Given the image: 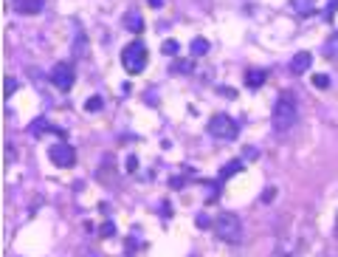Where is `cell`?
<instances>
[{"instance_id":"17","label":"cell","mask_w":338,"mask_h":257,"mask_svg":"<svg viewBox=\"0 0 338 257\" xmlns=\"http://www.w3.org/2000/svg\"><path fill=\"white\" fill-rule=\"evenodd\" d=\"M240 170H242V164H240V161H234V164L223 167V170H220V181H226V178H231V175H234V172H240Z\"/></svg>"},{"instance_id":"29","label":"cell","mask_w":338,"mask_h":257,"mask_svg":"<svg viewBox=\"0 0 338 257\" xmlns=\"http://www.w3.org/2000/svg\"><path fill=\"white\" fill-rule=\"evenodd\" d=\"M150 6H152V9H161V6H163V0H150Z\"/></svg>"},{"instance_id":"23","label":"cell","mask_w":338,"mask_h":257,"mask_svg":"<svg viewBox=\"0 0 338 257\" xmlns=\"http://www.w3.org/2000/svg\"><path fill=\"white\" fill-rule=\"evenodd\" d=\"M76 57H82L84 54V37H82V31H79V37H76V51H73Z\"/></svg>"},{"instance_id":"20","label":"cell","mask_w":338,"mask_h":257,"mask_svg":"<svg viewBox=\"0 0 338 257\" xmlns=\"http://www.w3.org/2000/svg\"><path fill=\"white\" fill-rule=\"evenodd\" d=\"M99 108H102V99H99V96H93V99L84 102V110H88V113H91V110H99Z\"/></svg>"},{"instance_id":"5","label":"cell","mask_w":338,"mask_h":257,"mask_svg":"<svg viewBox=\"0 0 338 257\" xmlns=\"http://www.w3.org/2000/svg\"><path fill=\"white\" fill-rule=\"evenodd\" d=\"M48 159L54 161L57 167L68 170V167H73V164H76V150H73V147L68 144V141H57V144H51Z\"/></svg>"},{"instance_id":"11","label":"cell","mask_w":338,"mask_h":257,"mask_svg":"<svg viewBox=\"0 0 338 257\" xmlns=\"http://www.w3.org/2000/svg\"><path fill=\"white\" fill-rule=\"evenodd\" d=\"M45 9L42 0H17V12L20 14H40Z\"/></svg>"},{"instance_id":"4","label":"cell","mask_w":338,"mask_h":257,"mask_svg":"<svg viewBox=\"0 0 338 257\" xmlns=\"http://www.w3.org/2000/svg\"><path fill=\"white\" fill-rule=\"evenodd\" d=\"M209 133L214 136L217 141H234L237 133H240V127H237V122L231 116H226V113H214V116L209 119Z\"/></svg>"},{"instance_id":"3","label":"cell","mask_w":338,"mask_h":257,"mask_svg":"<svg viewBox=\"0 0 338 257\" xmlns=\"http://www.w3.org/2000/svg\"><path fill=\"white\" fill-rule=\"evenodd\" d=\"M147 60H150V54H147V45L141 43V40H135V43L121 48V65H124L127 73H133V76L147 68Z\"/></svg>"},{"instance_id":"2","label":"cell","mask_w":338,"mask_h":257,"mask_svg":"<svg viewBox=\"0 0 338 257\" xmlns=\"http://www.w3.org/2000/svg\"><path fill=\"white\" fill-rule=\"evenodd\" d=\"M214 235H217L220 240H226V243H240L242 240V220L240 215L234 212H220L217 218H214Z\"/></svg>"},{"instance_id":"28","label":"cell","mask_w":338,"mask_h":257,"mask_svg":"<svg viewBox=\"0 0 338 257\" xmlns=\"http://www.w3.org/2000/svg\"><path fill=\"white\" fill-rule=\"evenodd\" d=\"M273 195H276V190H265V195H262V201H271Z\"/></svg>"},{"instance_id":"1","label":"cell","mask_w":338,"mask_h":257,"mask_svg":"<svg viewBox=\"0 0 338 257\" xmlns=\"http://www.w3.org/2000/svg\"><path fill=\"white\" fill-rule=\"evenodd\" d=\"M296 116H299V102H296L293 91H282L276 99V108H273V127L279 133H288L296 124Z\"/></svg>"},{"instance_id":"21","label":"cell","mask_w":338,"mask_h":257,"mask_svg":"<svg viewBox=\"0 0 338 257\" xmlns=\"http://www.w3.org/2000/svg\"><path fill=\"white\" fill-rule=\"evenodd\" d=\"M14 91H17V80H14V76H6V96H12Z\"/></svg>"},{"instance_id":"12","label":"cell","mask_w":338,"mask_h":257,"mask_svg":"<svg viewBox=\"0 0 338 257\" xmlns=\"http://www.w3.org/2000/svg\"><path fill=\"white\" fill-rule=\"evenodd\" d=\"M324 57L332 62V65H338V31L324 43Z\"/></svg>"},{"instance_id":"10","label":"cell","mask_w":338,"mask_h":257,"mask_svg":"<svg viewBox=\"0 0 338 257\" xmlns=\"http://www.w3.org/2000/svg\"><path fill=\"white\" fill-rule=\"evenodd\" d=\"M268 80V73L260 71V68H251V71H245V85L248 88H262Z\"/></svg>"},{"instance_id":"27","label":"cell","mask_w":338,"mask_h":257,"mask_svg":"<svg viewBox=\"0 0 338 257\" xmlns=\"http://www.w3.org/2000/svg\"><path fill=\"white\" fill-rule=\"evenodd\" d=\"M220 93H223V96H229V99H237V91H234V88H223Z\"/></svg>"},{"instance_id":"14","label":"cell","mask_w":338,"mask_h":257,"mask_svg":"<svg viewBox=\"0 0 338 257\" xmlns=\"http://www.w3.org/2000/svg\"><path fill=\"white\" fill-rule=\"evenodd\" d=\"M169 71L178 73V76H183V73H192V60H175Z\"/></svg>"},{"instance_id":"30","label":"cell","mask_w":338,"mask_h":257,"mask_svg":"<svg viewBox=\"0 0 338 257\" xmlns=\"http://www.w3.org/2000/svg\"><path fill=\"white\" fill-rule=\"evenodd\" d=\"M79 257H96V254H93V251H88V249H82V254H79Z\"/></svg>"},{"instance_id":"22","label":"cell","mask_w":338,"mask_h":257,"mask_svg":"<svg viewBox=\"0 0 338 257\" xmlns=\"http://www.w3.org/2000/svg\"><path fill=\"white\" fill-rule=\"evenodd\" d=\"M313 85H319V88H327V85H330V76H324V73H319V76H313Z\"/></svg>"},{"instance_id":"8","label":"cell","mask_w":338,"mask_h":257,"mask_svg":"<svg viewBox=\"0 0 338 257\" xmlns=\"http://www.w3.org/2000/svg\"><path fill=\"white\" fill-rule=\"evenodd\" d=\"M121 25H124L127 31H133V34H141V31H144V17H141L138 9H127L124 17H121Z\"/></svg>"},{"instance_id":"6","label":"cell","mask_w":338,"mask_h":257,"mask_svg":"<svg viewBox=\"0 0 338 257\" xmlns=\"http://www.w3.org/2000/svg\"><path fill=\"white\" fill-rule=\"evenodd\" d=\"M73 80H76V73H73V68L68 65V62H57L54 71H51V82H54L60 91H71Z\"/></svg>"},{"instance_id":"16","label":"cell","mask_w":338,"mask_h":257,"mask_svg":"<svg viewBox=\"0 0 338 257\" xmlns=\"http://www.w3.org/2000/svg\"><path fill=\"white\" fill-rule=\"evenodd\" d=\"M48 130H54V127H51L45 119H37V122L29 127V133H31V136H40V133H48Z\"/></svg>"},{"instance_id":"26","label":"cell","mask_w":338,"mask_h":257,"mask_svg":"<svg viewBox=\"0 0 338 257\" xmlns=\"http://www.w3.org/2000/svg\"><path fill=\"white\" fill-rule=\"evenodd\" d=\"M127 170H130V172L138 170V159H127Z\"/></svg>"},{"instance_id":"18","label":"cell","mask_w":338,"mask_h":257,"mask_svg":"<svg viewBox=\"0 0 338 257\" xmlns=\"http://www.w3.org/2000/svg\"><path fill=\"white\" fill-rule=\"evenodd\" d=\"M99 235H102V238H113V235H116V223H113V220H107V223H102V229H99Z\"/></svg>"},{"instance_id":"25","label":"cell","mask_w":338,"mask_h":257,"mask_svg":"<svg viewBox=\"0 0 338 257\" xmlns=\"http://www.w3.org/2000/svg\"><path fill=\"white\" fill-rule=\"evenodd\" d=\"M242 156H245V159H257V147H245V150H242Z\"/></svg>"},{"instance_id":"24","label":"cell","mask_w":338,"mask_h":257,"mask_svg":"<svg viewBox=\"0 0 338 257\" xmlns=\"http://www.w3.org/2000/svg\"><path fill=\"white\" fill-rule=\"evenodd\" d=\"M335 9H338V0H330V3H327V12H324V17H327V20H332Z\"/></svg>"},{"instance_id":"31","label":"cell","mask_w":338,"mask_h":257,"mask_svg":"<svg viewBox=\"0 0 338 257\" xmlns=\"http://www.w3.org/2000/svg\"><path fill=\"white\" fill-rule=\"evenodd\" d=\"M335 235H338V215H335Z\"/></svg>"},{"instance_id":"7","label":"cell","mask_w":338,"mask_h":257,"mask_svg":"<svg viewBox=\"0 0 338 257\" xmlns=\"http://www.w3.org/2000/svg\"><path fill=\"white\" fill-rule=\"evenodd\" d=\"M310 65H313V54H310V51H299V54H293V60H290V73H293V76H302L304 71H310Z\"/></svg>"},{"instance_id":"9","label":"cell","mask_w":338,"mask_h":257,"mask_svg":"<svg viewBox=\"0 0 338 257\" xmlns=\"http://www.w3.org/2000/svg\"><path fill=\"white\" fill-rule=\"evenodd\" d=\"M290 9H293L299 17H310L316 12V0H290Z\"/></svg>"},{"instance_id":"32","label":"cell","mask_w":338,"mask_h":257,"mask_svg":"<svg viewBox=\"0 0 338 257\" xmlns=\"http://www.w3.org/2000/svg\"><path fill=\"white\" fill-rule=\"evenodd\" d=\"M189 257H200V254H189Z\"/></svg>"},{"instance_id":"15","label":"cell","mask_w":338,"mask_h":257,"mask_svg":"<svg viewBox=\"0 0 338 257\" xmlns=\"http://www.w3.org/2000/svg\"><path fill=\"white\" fill-rule=\"evenodd\" d=\"M161 51H163L166 57H178V54H181V45H178V40H163Z\"/></svg>"},{"instance_id":"19","label":"cell","mask_w":338,"mask_h":257,"mask_svg":"<svg viewBox=\"0 0 338 257\" xmlns=\"http://www.w3.org/2000/svg\"><path fill=\"white\" fill-rule=\"evenodd\" d=\"M194 223H198V226H200V229H203V226H214V220H211V218H209V215H203V212H200V215H198V218H194Z\"/></svg>"},{"instance_id":"13","label":"cell","mask_w":338,"mask_h":257,"mask_svg":"<svg viewBox=\"0 0 338 257\" xmlns=\"http://www.w3.org/2000/svg\"><path fill=\"white\" fill-rule=\"evenodd\" d=\"M206 54H209V40L194 37L192 40V57H206Z\"/></svg>"}]
</instances>
